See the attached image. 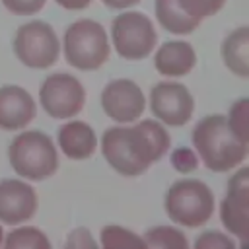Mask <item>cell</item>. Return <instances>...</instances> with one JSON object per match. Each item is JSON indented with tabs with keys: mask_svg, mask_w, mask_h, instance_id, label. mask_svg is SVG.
Here are the masks:
<instances>
[{
	"mask_svg": "<svg viewBox=\"0 0 249 249\" xmlns=\"http://www.w3.org/2000/svg\"><path fill=\"white\" fill-rule=\"evenodd\" d=\"M171 138L163 124L144 119L132 126H111L101 136V152L107 163L121 175L136 177L148 171L169 150Z\"/></svg>",
	"mask_w": 249,
	"mask_h": 249,
	"instance_id": "1",
	"label": "cell"
},
{
	"mask_svg": "<svg viewBox=\"0 0 249 249\" xmlns=\"http://www.w3.org/2000/svg\"><path fill=\"white\" fill-rule=\"evenodd\" d=\"M193 146L202 163L216 173L230 171L247 158V142H241L228 126L224 115H208L193 128Z\"/></svg>",
	"mask_w": 249,
	"mask_h": 249,
	"instance_id": "2",
	"label": "cell"
},
{
	"mask_svg": "<svg viewBox=\"0 0 249 249\" xmlns=\"http://www.w3.org/2000/svg\"><path fill=\"white\" fill-rule=\"evenodd\" d=\"M14 171L31 181H43L58 169L56 148L49 134L41 130H25L18 134L8 148Z\"/></svg>",
	"mask_w": 249,
	"mask_h": 249,
	"instance_id": "3",
	"label": "cell"
},
{
	"mask_svg": "<svg viewBox=\"0 0 249 249\" xmlns=\"http://www.w3.org/2000/svg\"><path fill=\"white\" fill-rule=\"evenodd\" d=\"M163 206L175 224L198 228L214 214V195L210 187L198 179H179L167 189Z\"/></svg>",
	"mask_w": 249,
	"mask_h": 249,
	"instance_id": "4",
	"label": "cell"
},
{
	"mask_svg": "<svg viewBox=\"0 0 249 249\" xmlns=\"http://www.w3.org/2000/svg\"><path fill=\"white\" fill-rule=\"evenodd\" d=\"M107 31L99 21L78 19L64 33V58L78 70H97L109 58Z\"/></svg>",
	"mask_w": 249,
	"mask_h": 249,
	"instance_id": "5",
	"label": "cell"
},
{
	"mask_svg": "<svg viewBox=\"0 0 249 249\" xmlns=\"http://www.w3.org/2000/svg\"><path fill=\"white\" fill-rule=\"evenodd\" d=\"M113 47L124 60L146 58L158 43L154 23L142 12H123L111 23Z\"/></svg>",
	"mask_w": 249,
	"mask_h": 249,
	"instance_id": "6",
	"label": "cell"
},
{
	"mask_svg": "<svg viewBox=\"0 0 249 249\" xmlns=\"http://www.w3.org/2000/svg\"><path fill=\"white\" fill-rule=\"evenodd\" d=\"M18 60L29 68H49L58 60L60 43L51 23L33 19L18 27L14 37Z\"/></svg>",
	"mask_w": 249,
	"mask_h": 249,
	"instance_id": "7",
	"label": "cell"
},
{
	"mask_svg": "<svg viewBox=\"0 0 249 249\" xmlns=\"http://www.w3.org/2000/svg\"><path fill=\"white\" fill-rule=\"evenodd\" d=\"M39 101L47 115L53 119H70L84 109L86 89L82 82L72 74L56 72L43 80Z\"/></svg>",
	"mask_w": 249,
	"mask_h": 249,
	"instance_id": "8",
	"label": "cell"
},
{
	"mask_svg": "<svg viewBox=\"0 0 249 249\" xmlns=\"http://www.w3.org/2000/svg\"><path fill=\"white\" fill-rule=\"evenodd\" d=\"M226 0H156V18L160 25L175 35L193 33L198 23L214 16Z\"/></svg>",
	"mask_w": 249,
	"mask_h": 249,
	"instance_id": "9",
	"label": "cell"
},
{
	"mask_svg": "<svg viewBox=\"0 0 249 249\" xmlns=\"http://www.w3.org/2000/svg\"><path fill=\"white\" fill-rule=\"evenodd\" d=\"M150 109L158 121L169 126H183L191 121L195 99L179 82H158L150 89Z\"/></svg>",
	"mask_w": 249,
	"mask_h": 249,
	"instance_id": "10",
	"label": "cell"
},
{
	"mask_svg": "<svg viewBox=\"0 0 249 249\" xmlns=\"http://www.w3.org/2000/svg\"><path fill=\"white\" fill-rule=\"evenodd\" d=\"M220 218L224 228L245 245L249 237V167H241L230 177L228 193L220 202Z\"/></svg>",
	"mask_w": 249,
	"mask_h": 249,
	"instance_id": "11",
	"label": "cell"
},
{
	"mask_svg": "<svg viewBox=\"0 0 249 249\" xmlns=\"http://www.w3.org/2000/svg\"><path fill=\"white\" fill-rule=\"evenodd\" d=\"M101 107L109 119L126 124V123H134L144 113L146 99L136 82L128 78H119L103 88Z\"/></svg>",
	"mask_w": 249,
	"mask_h": 249,
	"instance_id": "12",
	"label": "cell"
},
{
	"mask_svg": "<svg viewBox=\"0 0 249 249\" xmlns=\"http://www.w3.org/2000/svg\"><path fill=\"white\" fill-rule=\"evenodd\" d=\"M37 212V193L31 185L18 179L0 181V222L8 226L21 224Z\"/></svg>",
	"mask_w": 249,
	"mask_h": 249,
	"instance_id": "13",
	"label": "cell"
},
{
	"mask_svg": "<svg viewBox=\"0 0 249 249\" xmlns=\"http://www.w3.org/2000/svg\"><path fill=\"white\" fill-rule=\"evenodd\" d=\"M37 115L35 101L21 86L0 88V128L18 130L27 126Z\"/></svg>",
	"mask_w": 249,
	"mask_h": 249,
	"instance_id": "14",
	"label": "cell"
},
{
	"mask_svg": "<svg viewBox=\"0 0 249 249\" xmlns=\"http://www.w3.org/2000/svg\"><path fill=\"white\" fill-rule=\"evenodd\" d=\"M196 64L193 45L185 41H165L154 56V66L161 76L181 78L189 74Z\"/></svg>",
	"mask_w": 249,
	"mask_h": 249,
	"instance_id": "15",
	"label": "cell"
},
{
	"mask_svg": "<svg viewBox=\"0 0 249 249\" xmlns=\"http://www.w3.org/2000/svg\"><path fill=\"white\" fill-rule=\"evenodd\" d=\"M56 140L62 154L70 160H88L93 156L97 146L93 128L84 121H70L62 124L56 132Z\"/></svg>",
	"mask_w": 249,
	"mask_h": 249,
	"instance_id": "16",
	"label": "cell"
},
{
	"mask_svg": "<svg viewBox=\"0 0 249 249\" xmlns=\"http://www.w3.org/2000/svg\"><path fill=\"white\" fill-rule=\"evenodd\" d=\"M222 58L226 66L239 78L249 76V27H237L222 43Z\"/></svg>",
	"mask_w": 249,
	"mask_h": 249,
	"instance_id": "17",
	"label": "cell"
},
{
	"mask_svg": "<svg viewBox=\"0 0 249 249\" xmlns=\"http://www.w3.org/2000/svg\"><path fill=\"white\" fill-rule=\"evenodd\" d=\"M146 247H161V249H187L189 241L185 233L171 226H154L144 233Z\"/></svg>",
	"mask_w": 249,
	"mask_h": 249,
	"instance_id": "18",
	"label": "cell"
},
{
	"mask_svg": "<svg viewBox=\"0 0 249 249\" xmlns=\"http://www.w3.org/2000/svg\"><path fill=\"white\" fill-rule=\"evenodd\" d=\"M2 243L8 249H49L51 247V241L47 239V235L33 226L12 230Z\"/></svg>",
	"mask_w": 249,
	"mask_h": 249,
	"instance_id": "19",
	"label": "cell"
},
{
	"mask_svg": "<svg viewBox=\"0 0 249 249\" xmlns=\"http://www.w3.org/2000/svg\"><path fill=\"white\" fill-rule=\"evenodd\" d=\"M101 245L105 249H123V247H146L144 239L138 237L134 231L123 226H105L101 230Z\"/></svg>",
	"mask_w": 249,
	"mask_h": 249,
	"instance_id": "20",
	"label": "cell"
},
{
	"mask_svg": "<svg viewBox=\"0 0 249 249\" xmlns=\"http://www.w3.org/2000/svg\"><path fill=\"white\" fill-rule=\"evenodd\" d=\"M226 119H228L230 130L241 142H249V101H247V97L237 99L230 107V115Z\"/></svg>",
	"mask_w": 249,
	"mask_h": 249,
	"instance_id": "21",
	"label": "cell"
},
{
	"mask_svg": "<svg viewBox=\"0 0 249 249\" xmlns=\"http://www.w3.org/2000/svg\"><path fill=\"white\" fill-rule=\"evenodd\" d=\"M233 247L235 241L216 230H208L195 239V249H233Z\"/></svg>",
	"mask_w": 249,
	"mask_h": 249,
	"instance_id": "22",
	"label": "cell"
},
{
	"mask_svg": "<svg viewBox=\"0 0 249 249\" xmlns=\"http://www.w3.org/2000/svg\"><path fill=\"white\" fill-rule=\"evenodd\" d=\"M171 165L181 173L195 171L198 167V154H195L187 146H179L171 152Z\"/></svg>",
	"mask_w": 249,
	"mask_h": 249,
	"instance_id": "23",
	"label": "cell"
},
{
	"mask_svg": "<svg viewBox=\"0 0 249 249\" xmlns=\"http://www.w3.org/2000/svg\"><path fill=\"white\" fill-rule=\"evenodd\" d=\"M47 0H2L6 10H10L16 16H33L43 10Z\"/></svg>",
	"mask_w": 249,
	"mask_h": 249,
	"instance_id": "24",
	"label": "cell"
},
{
	"mask_svg": "<svg viewBox=\"0 0 249 249\" xmlns=\"http://www.w3.org/2000/svg\"><path fill=\"white\" fill-rule=\"evenodd\" d=\"M66 247H68V249H95L97 243H95V239L91 237V233H89L88 228H76V230L68 235Z\"/></svg>",
	"mask_w": 249,
	"mask_h": 249,
	"instance_id": "25",
	"label": "cell"
},
{
	"mask_svg": "<svg viewBox=\"0 0 249 249\" xmlns=\"http://www.w3.org/2000/svg\"><path fill=\"white\" fill-rule=\"evenodd\" d=\"M64 10H84L91 4V0H54Z\"/></svg>",
	"mask_w": 249,
	"mask_h": 249,
	"instance_id": "26",
	"label": "cell"
},
{
	"mask_svg": "<svg viewBox=\"0 0 249 249\" xmlns=\"http://www.w3.org/2000/svg\"><path fill=\"white\" fill-rule=\"evenodd\" d=\"M140 0H103V4L107 8H113V10H124V8H130V6H136Z\"/></svg>",
	"mask_w": 249,
	"mask_h": 249,
	"instance_id": "27",
	"label": "cell"
},
{
	"mask_svg": "<svg viewBox=\"0 0 249 249\" xmlns=\"http://www.w3.org/2000/svg\"><path fill=\"white\" fill-rule=\"evenodd\" d=\"M2 237H4V230H2V226H0V245H2Z\"/></svg>",
	"mask_w": 249,
	"mask_h": 249,
	"instance_id": "28",
	"label": "cell"
}]
</instances>
